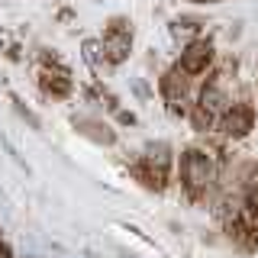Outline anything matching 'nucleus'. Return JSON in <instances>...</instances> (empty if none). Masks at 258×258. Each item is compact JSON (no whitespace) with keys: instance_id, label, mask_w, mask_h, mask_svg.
Instances as JSON below:
<instances>
[{"instance_id":"nucleus-6","label":"nucleus","mask_w":258,"mask_h":258,"mask_svg":"<svg viewBox=\"0 0 258 258\" xmlns=\"http://www.w3.org/2000/svg\"><path fill=\"white\" fill-rule=\"evenodd\" d=\"M42 87H45L48 94H55V97H64L71 84H68V78H64V75H48V71H42Z\"/></svg>"},{"instance_id":"nucleus-5","label":"nucleus","mask_w":258,"mask_h":258,"mask_svg":"<svg viewBox=\"0 0 258 258\" xmlns=\"http://www.w3.org/2000/svg\"><path fill=\"white\" fill-rule=\"evenodd\" d=\"M136 177L145 184V187H155L161 190L165 187V181H168V155L155 165V155H145L139 165H136Z\"/></svg>"},{"instance_id":"nucleus-4","label":"nucleus","mask_w":258,"mask_h":258,"mask_svg":"<svg viewBox=\"0 0 258 258\" xmlns=\"http://www.w3.org/2000/svg\"><path fill=\"white\" fill-rule=\"evenodd\" d=\"M252 126H255V110L248 107V103H232V107L226 110V116H223L226 136H232V139H242V136H245Z\"/></svg>"},{"instance_id":"nucleus-1","label":"nucleus","mask_w":258,"mask_h":258,"mask_svg":"<svg viewBox=\"0 0 258 258\" xmlns=\"http://www.w3.org/2000/svg\"><path fill=\"white\" fill-rule=\"evenodd\" d=\"M181 177H184V187H187L190 197H200V194L210 187V181H213V161H210L207 152H200V149L184 152Z\"/></svg>"},{"instance_id":"nucleus-7","label":"nucleus","mask_w":258,"mask_h":258,"mask_svg":"<svg viewBox=\"0 0 258 258\" xmlns=\"http://www.w3.org/2000/svg\"><path fill=\"white\" fill-rule=\"evenodd\" d=\"M161 87H165L168 100H181V97H184V81L177 78V71H171V75H165V81H161Z\"/></svg>"},{"instance_id":"nucleus-2","label":"nucleus","mask_w":258,"mask_h":258,"mask_svg":"<svg viewBox=\"0 0 258 258\" xmlns=\"http://www.w3.org/2000/svg\"><path fill=\"white\" fill-rule=\"evenodd\" d=\"M129 45H133V29H129V23L126 20H113L110 29L103 32V52H107V58L113 64L123 61L126 52H129Z\"/></svg>"},{"instance_id":"nucleus-8","label":"nucleus","mask_w":258,"mask_h":258,"mask_svg":"<svg viewBox=\"0 0 258 258\" xmlns=\"http://www.w3.org/2000/svg\"><path fill=\"white\" fill-rule=\"evenodd\" d=\"M194 4H220V0H194Z\"/></svg>"},{"instance_id":"nucleus-3","label":"nucleus","mask_w":258,"mask_h":258,"mask_svg":"<svg viewBox=\"0 0 258 258\" xmlns=\"http://www.w3.org/2000/svg\"><path fill=\"white\" fill-rule=\"evenodd\" d=\"M210 61H213V45H210L207 39H200V42H190L181 52V64H177V68H181L184 75H204L210 68Z\"/></svg>"}]
</instances>
